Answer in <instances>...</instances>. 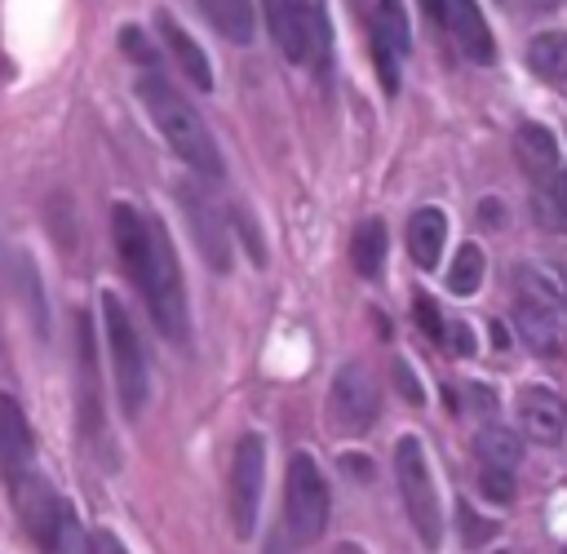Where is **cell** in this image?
<instances>
[{
  "label": "cell",
  "instance_id": "cell-16",
  "mask_svg": "<svg viewBox=\"0 0 567 554\" xmlns=\"http://www.w3.org/2000/svg\"><path fill=\"white\" fill-rule=\"evenodd\" d=\"M514 288H518V297H527L536 306H549V310L567 306V275L549 261H523L514 270Z\"/></svg>",
  "mask_w": 567,
  "mask_h": 554
},
{
  "label": "cell",
  "instance_id": "cell-30",
  "mask_svg": "<svg viewBox=\"0 0 567 554\" xmlns=\"http://www.w3.org/2000/svg\"><path fill=\"white\" fill-rule=\"evenodd\" d=\"M412 315H416V324L425 328V337H430V341H439V346L447 341V324L439 319V310H434V301H430V297H416V301H412Z\"/></svg>",
  "mask_w": 567,
  "mask_h": 554
},
{
  "label": "cell",
  "instance_id": "cell-13",
  "mask_svg": "<svg viewBox=\"0 0 567 554\" xmlns=\"http://www.w3.org/2000/svg\"><path fill=\"white\" fill-rule=\"evenodd\" d=\"M439 9H443V22H447V31L456 35V44H461V53L470 58V62H492L496 58V44H492V31H487V22H483V9L474 4V0H439Z\"/></svg>",
  "mask_w": 567,
  "mask_h": 554
},
{
  "label": "cell",
  "instance_id": "cell-8",
  "mask_svg": "<svg viewBox=\"0 0 567 554\" xmlns=\"http://www.w3.org/2000/svg\"><path fill=\"white\" fill-rule=\"evenodd\" d=\"M177 199H182V213L190 222L199 257L213 270H230V226L221 222V208L213 204V195L199 182H177Z\"/></svg>",
  "mask_w": 567,
  "mask_h": 554
},
{
  "label": "cell",
  "instance_id": "cell-31",
  "mask_svg": "<svg viewBox=\"0 0 567 554\" xmlns=\"http://www.w3.org/2000/svg\"><path fill=\"white\" fill-rule=\"evenodd\" d=\"M456 519H461V532H465V545H478V541H487L492 532H496V523H487V519H478L470 505H456Z\"/></svg>",
  "mask_w": 567,
  "mask_h": 554
},
{
  "label": "cell",
  "instance_id": "cell-18",
  "mask_svg": "<svg viewBox=\"0 0 567 554\" xmlns=\"http://www.w3.org/2000/svg\"><path fill=\"white\" fill-rule=\"evenodd\" d=\"M514 155H518V164L532 173V177H549V173H558V142H554V133L545 129V124H518L514 129Z\"/></svg>",
  "mask_w": 567,
  "mask_h": 554
},
{
  "label": "cell",
  "instance_id": "cell-35",
  "mask_svg": "<svg viewBox=\"0 0 567 554\" xmlns=\"http://www.w3.org/2000/svg\"><path fill=\"white\" fill-rule=\"evenodd\" d=\"M563 0H527V13H545V9H558Z\"/></svg>",
  "mask_w": 567,
  "mask_h": 554
},
{
  "label": "cell",
  "instance_id": "cell-34",
  "mask_svg": "<svg viewBox=\"0 0 567 554\" xmlns=\"http://www.w3.org/2000/svg\"><path fill=\"white\" fill-rule=\"evenodd\" d=\"M97 554H128V550H124V545H120L111 532H102V536H97Z\"/></svg>",
  "mask_w": 567,
  "mask_h": 554
},
{
  "label": "cell",
  "instance_id": "cell-5",
  "mask_svg": "<svg viewBox=\"0 0 567 554\" xmlns=\"http://www.w3.org/2000/svg\"><path fill=\"white\" fill-rule=\"evenodd\" d=\"M328 479L323 470L315 465L310 452H292L288 461V479H284V519H288V532L297 541H319L323 527H328Z\"/></svg>",
  "mask_w": 567,
  "mask_h": 554
},
{
  "label": "cell",
  "instance_id": "cell-21",
  "mask_svg": "<svg viewBox=\"0 0 567 554\" xmlns=\"http://www.w3.org/2000/svg\"><path fill=\"white\" fill-rule=\"evenodd\" d=\"M204 9V18L235 44L252 40V0H195Z\"/></svg>",
  "mask_w": 567,
  "mask_h": 554
},
{
  "label": "cell",
  "instance_id": "cell-27",
  "mask_svg": "<svg viewBox=\"0 0 567 554\" xmlns=\"http://www.w3.org/2000/svg\"><path fill=\"white\" fill-rule=\"evenodd\" d=\"M53 550L58 554H97V536H89L84 527H80V519L62 505V514H58V541H53Z\"/></svg>",
  "mask_w": 567,
  "mask_h": 554
},
{
  "label": "cell",
  "instance_id": "cell-12",
  "mask_svg": "<svg viewBox=\"0 0 567 554\" xmlns=\"http://www.w3.org/2000/svg\"><path fill=\"white\" fill-rule=\"evenodd\" d=\"M518 421H523L527 439L554 448L567 434V403L549 386H527V390H518Z\"/></svg>",
  "mask_w": 567,
  "mask_h": 554
},
{
  "label": "cell",
  "instance_id": "cell-19",
  "mask_svg": "<svg viewBox=\"0 0 567 554\" xmlns=\"http://www.w3.org/2000/svg\"><path fill=\"white\" fill-rule=\"evenodd\" d=\"M443 239H447V217L439 208H416L408 217V253H412V261L421 270H434L439 266Z\"/></svg>",
  "mask_w": 567,
  "mask_h": 554
},
{
  "label": "cell",
  "instance_id": "cell-25",
  "mask_svg": "<svg viewBox=\"0 0 567 554\" xmlns=\"http://www.w3.org/2000/svg\"><path fill=\"white\" fill-rule=\"evenodd\" d=\"M532 213L545 230H567V173H549L540 186H536V199H532Z\"/></svg>",
  "mask_w": 567,
  "mask_h": 554
},
{
  "label": "cell",
  "instance_id": "cell-6",
  "mask_svg": "<svg viewBox=\"0 0 567 554\" xmlns=\"http://www.w3.org/2000/svg\"><path fill=\"white\" fill-rule=\"evenodd\" d=\"M266 4V22H270V35L275 44L284 49L288 62H319L323 58V22H319V9L310 0H261Z\"/></svg>",
  "mask_w": 567,
  "mask_h": 554
},
{
  "label": "cell",
  "instance_id": "cell-26",
  "mask_svg": "<svg viewBox=\"0 0 567 554\" xmlns=\"http://www.w3.org/2000/svg\"><path fill=\"white\" fill-rule=\"evenodd\" d=\"M478 284H483V248L478 244H461L452 266H447V288L456 297H470Z\"/></svg>",
  "mask_w": 567,
  "mask_h": 554
},
{
  "label": "cell",
  "instance_id": "cell-15",
  "mask_svg": "<svg viewBox=\"0 0 567 554\" xmlns=\"http://www.w3.org/2000/svg\"><path fill=\"white\" fill-rule=\"evenodd\" d=\"M155 27H159V35H164V44H168V53L177 58V66L186 71V80L190 84H199V89H213V66H208V58H204V49L182 31V22L173 18V13H155Z\"/></svg>",
  "mask_w": 567,
  "mask_h": 554
},
{
  "label": "cell",
  "instance_id": "cell-7",
  "mask_svg": "<svg viewBox=\"0 0 567 554\" xmlns=\"http://www.w3.org/2000/svg\"><path fill=\"white\" fill-rule=\"evenodd\" d=\"M261 479H266V439L244 434L235 443V461H230V527H235V536H252V527H257Z\"/></svg>",
  "mask_w": 567,
  "mask_h": 554
},
{
  "label": "cell",
  "instance_id": "cell-36",
  "mask_svg": "<svg viewBox=\"0 0 567 554\" xmlns=\"http://www.w3.org/2000/svg\"><path fill=\"white\" fill-rule=\"evenodd\" d=\"M266 554H288V545H284V536H275V541L266 545Z\"/></svg>",
  "mask_w": 567,
  "mask_h": 554
},
{
  "label": "cell",
  "instance_id": "cell-2",
  "mask_svg": "<svg viewBox=\"0 0 567 554\" xmlns=\"http://www.w3.org/2000/svg\"><path fill=\"white\" fill-rule=\"evenodd\" d=\"M137 288L151 306L155 328L168 341H186V288H182V266L173 253V239L164 235L159 222H151V248H146V266L137 275Z\"/></svg>",
  "mask_w": 567,
  "mask_h": 554
},
{
  "label": "cell",
  "instance_id": "cell-29",
  "mask_svg": "<svg viewBox=\"0 0 567 554\" xmlns=\"http://www.w3.org/2000/svg\"><path fill=\"white\" fill-rule=\"evenodd\" d=\"M120 49H124L133 62H142V66H155V58H159V53H155V44H151L137 27H124V31H120Z\"/></svg>",
  "mask_w": 567,
  "mask_h": 554
},
{
  "label": "cell",
  "instance_id": "cell-22",
  "mask_svg": "<svg viewBox=\"0 0 567 554\" xmlns=\"http://www.w3.org/2000/svg\"><path fill=\"white\" fill-rule=\"evenodd\" d=\"M350 261L363 279H377L381 275V261H385V222L381 217H368L359 222L354 239H350Z\"/></svg>",
  "mask_w": 567,
  "mask_h": 554
},
{
  "label": "cell",
  "instance_id": "cell-11",
  "mask_svg": "<svg viewBox=\"0 0 567 554\" xmlns=\"http://www.w3.org/2000/svg\"><path fill=\"white\" fill-rule=\"evenodd\" d=\"M13 483H18V519H22L27 536H31L40 550H53L62 501L53 496V488H49L40 474H22V479H13Z\"/></svg>",
  "mask_w": 567,
  "mask_h": 554
},
{
  "label": "cell",
  "instance_id": "cell-33",
  "mask_svg": "<svg viewBox=\"0 0 567 554\" xmlns=\"http://www.w3.org/2000/svg\"><path fill=\"white\" fill-rule=\"evenodd\" d=\"M447 332H452V350H461V355H470V350H474V337H470V328H465V324H452Z\"/></svg>",
  "mask_w": 567,
  "mask_h": 554
},
{
  "label": "cell",
  "instance_id": "cell-38",
  "mask_svg": "<svg viewBox=\"0 0 567 554\" xmlns=\"http://www.w3.org/2000/svg\"><path fill=\"white\" fill-rule=\"evenodd\" d=\"M501 554H509V550H501Z\"/></svg>",
  "mask_w": 567,
  "mask_h": 554
},
{
  "label": "cell",
  "instance_id": "cell-14",
  "mask_svg": "<svg viewBox=\"0 0 567 554\" xmlns=\"http://www.w3.org/2000/svg\"><path fill=\"white\" fill-rule=\"evenodd\" d=\"M31 461V425L13 394H0V470L9 479H22Z\"/></svg>",
  "mask_w": 567,
  "mask_h": 554
},
{
  "label": "cell",
  "instance_id": "cell-9",
  "mask_svg": "<svg viewBox=\"0 0 567 554\" xmlns=\"http://www.w3.org/2000/svg\"><path fill=\"white\" fill-rule=\"evenodd\" d=\"M328 412H332V425L341 434H363L372 430L377 412H381V399H377V386L368 377L363 363H346L337 377H332V390H328Z\"/></svg>",
  "mask_w": 567,
  "mask_h": 554
},
{
  "label": "cell",
  "instance_id": "cell-20",
  "mask_svg": "<svg viewBox=\"0 0 567 554\" xmlns=\"http://www.w3.org/2000/svg\"><path fill=\"white\" fill-rule=\"evenodd\" d=\"M75 328H80V403H84V430H102V408H97V355H93L89 315H80Z\"/></svg>",
  "mask_w": 567,
  "mask_h": 554
},
{
  "label": "cell",
  "instance_id": "cell-17",
  "mask_svg": "<svg viewBox=\"0 0 567 554\" xmlns=\"http://www.w3.org/2000/svg\"><path fill=\"white\" fill-rule=\"evenodd\" d=\"M514 328H518V337H523L536 355H554V350L563 346L558 310L536 306V301H527V297H514Z\"/></svg>",
  "mask_w": 567,
  "mask_h": 554
},
{
  "label": "cell",
  "instance_id": "cell-37",
  "mask_svg": "<svg viewBox=\"0 0 567 554\" xmlns=\"http://www.w3.org/2000/svg\"><path fill=\"white\" fill-rule=\"evenodd\" d=\"M421 4L430 9V18H434V22H443V9H439V0H421Z\"/></svg>",
  "mask_w": 567,
  "mask_h": 554
},
{
  "label": "cell",
  "instance_id": "cell-4",
  "mask_svg": "<svg viewBox=\"0 0 567 554\" xmlns=\"http://www.w3.org/2000/svg\"><path fill=\"white\" fill-rule=\"evenodd\" d=\"M102 319H106V346H111V363H115V390L124 412H142L146 403V355H142V337L124 310V301L115 293H102Z\"/></svg>",
  "mask_w": 567,
  "mask_h": 554
},
{
  "label": "cell",
  "instance_id": "cell-32",
  "mask_svg": "<svg viewBox=\"0 0 567 554\" xmlns=\"http://www.w3.org/2000/svg\"><path fill=\"white\" fill-rule=\"evenodd\" d=\"M394 381H399V390H403L408 403H425V386H421V377L408 363H394Z\"/></svg>",
  "mask_w": 567,
  "mask_h": 554
},
{
  "label": "cell",
  "instance_id": "cell-10",
  "mask_svg": "<svg viewBox=\"0 0 567 554\" xmlns=\"http://www.w3.org/2000/svg\"><path fill=\"white\" fill-rule=\"evenodd\" d=\"M408 9L403 0H377V18H372V62L381 75L385 93H399V62L408 58Z\"/></svg>",
  "mask_w": 567,
  "mask_h": 554
},
{
  "label": "cell",
  "instance_id": "cell-3",
  "mask_svg": "<svg viewBox=\"0 0 567 554\" xmlns=\"http://www.w3.org/2000/svg\"><path fill=\"white\" fill-rule=\"evenodd\" d=\"M394 479H399L403 510H408L421 545L439 550V541H443V510H439V492H434V479H430V465H425V448H421L416 434H403L394 443Z\"/></svg>",
  "mask_w": 567,
  "mask_h": 554
},
{
  "label": "cell",
  "instance_id": "cell-28",
  "mask_svg": "<svg viewBox=\"0 0 567 554\" xmlns=\"http://www.w3.org/2000/svg\"><path fill=\"white\" fill-rule=\"evenodd\" d=\"M478 492H483L487 501H496V505H509V501H514V492H518V483H514V474H509V470L483 465V470H478Z\"/></svg>",
  "mask_w": 567,
  "mask_h": 554
},
{
  "label": "cell",
  "instance_id": "cell-23",
  "mask_svg": "<svg viewBox=\"0 0 567 554\" xmlns=\"http://www.w3.org/2000/svg\"><path fill=\"white\" fill-rule=\"evenodd\" d=\"M478 456H483V465H496V470H518V461H523V439H518V430H509V425H483L478 430Z\"/></svg>",
  "mask_w": 567,
  "mask_h": 554
},
{
  "label": "cell",
  "instance_id": "cell-24",
  "mask_svg": "<svg viewBox=\"0 0 567 554\" xmlns=\"http://www.w3.org/2000/svg\"><path fill=\"white\" fill-rule=\"evenodd\" d=\"M527 66L545 80H567V31H540L527 44Z\"/></svg>",
  "mask_w": 567,
  "mask_h": 554
},
{
  "label": "cell",
  "instance_id": "cell-1",
  "mask_svg": "<svg viewBox=\"0 0 567 554\" xmlns=\"http://www.w3.org/2000/svg\"><path fill=\"white\" fill-rule=\"evenodd\" d=\"M137 98L146 102L155 129L164 133V142L204 177H221V155H217V142L213 133L204 129V120L195 115V106L164 80V75H142L137 80Z\"/></svg>",
  "mask_w": 567,
  "mask_h": 554
}]
</instances>
